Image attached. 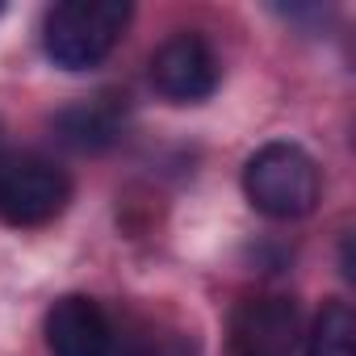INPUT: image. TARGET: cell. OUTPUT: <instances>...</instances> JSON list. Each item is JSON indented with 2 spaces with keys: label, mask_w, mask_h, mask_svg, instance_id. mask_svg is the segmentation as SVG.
<instances>
[{
  "label": "cell",
  "mask_w": 356,
  "mask_h": 356,
  "mask_svg": "<svg viewBox=\"0 0 356 356\" xmlns=\"http://www.w3.org/2000/svg\"><path fill=\"white\" fill-rule=\"evenodd\" d=\"M243 193L256 214L273 222L306 218L323 197V172L314 155L289 138H273L243 163Z\"/></svg>",
  "instance_id": "6da1fadb"
},
{
  "label": "cell",
  "mask_w": 356,
  "mask_h": 356,
  "mask_svg": "<svg viewBox=\"0 0 356 356\" xmlns=\"http://www.w3.org/2000/svg\"><path fill=\"white\" fill-rule=\"evenodd\" d=\"M130 17L126 0H59L42 17V51L63 72H88L113 55Z\"/></svg>",
  "instance_id": "7a4b0ae2"
},
{
  "label": "cell",
  "mask_w": 356,
  "mask_h": 356,
  "mask_svg": "<svg viewBox=\"0 0 356 356\" xmlns=\"http://www.w3.org/2000/svg\"><path fill=\"white\" fill-rule=\"evenodd\" d=\"M72 202V176L34 151L0 155V222L5 227H47Z\"/></svg>",
  "instance_id": "3957f363"
},
{
  "label": "cell",
  "mask_w": 356,
  "mask_h": 356,
  "mask_svg": "<svg viewBox=\"0 0 356 356\" xmlns=\"http://www.w3.org/2000/svg\"><path fill=\"white\" fill-rule=\"evenodd\" d=\"M231 356H298L302 348V310L285 293H256L231 310L227 327Z\"/></svg>",
  "instance_id": "277c9868"
},
{
  "label": "cell",
  "mask_w": 356,
  "mask_h": 356,
  "mask_svg": "<svg viewBox=\"0 0 356 356\" xmlns=\"http://www.w3.org/2000/svg\"><path fill=\"white\" fill-rule=\"evenodd\" d=\"M151 84L163 101L172 105H197V101H210L218 80H222V67H218V55L214 47L193 34V30H181L155 47L151 55Z\"/></svg>",
  "instance_id": "5b68a950"
},
{
  "label": "cell",
  "mask_w": 356,
  "mask_h": 356,
  "mask_svg": "<svg viewBox=\"0 0 356 356\" xmlns=\"http://www.w3.org/2000/svg\"><path fill=\"white\" fill-rule=\"evenodd\" d=\"M51 356H113V323L88 293H63L47 310Z\"/></svg>",
  "instance_id": "8992f818"
},
{
  "label": "cell",
  "mask_w": 356,
  "mask_h": 356,
  "mask_svg": "<svg viewBox=\"0 0 356 356\" xmlns=\"http://www.w3.org/2000/svg\"><path fill=\"white\" fill-rule=\"evenodd\" d=\"M51 130H55V138L63 147H72L80 155H101V151H109L122 138V130H126V105H122V97H109V92L84 97V101L59 109L55 122H51Z\"/></svg>",
  "instance_id": "52a82bcc"
},
{
  "label": "cell",
  "mask_w": 356,
  "mask_h": 356,
  "mask_svg": "<svg viewBox=\"0 0 356 356\" xmlns=\"http://www.w3.org/2000/svg\"><path fill=\"white\" fill-rule=\"evenodd\" d=\"M302 356H356V310L339 298L323 302V310L310 323Z\"/></svg>",
  "instance_id": "ba28073f"
},
{
  "label": "cell",
  "mask_w": 356,
  "mask_h": 356,
  "mask_svg": "<svg viewBox=\"0 0 356 356\" xmlns=\"http://www.w3.org/2000/svg\"><path fill=\"white\" fill-rule=\"evenodd\" d=\"M122 356H197V352L189 335L168 331V335H138L134 343L122 348Z\"/></svg>",
  "instance_id": "9c48e42d"
},
{
  "label": "cell",
  "mask_w": 356,
  "mask_h": 356,
  "mask_svg": "<svg viewBox=\"0 0 356 356\" xmlns=\"http://www.w3.org/2000/svg\"><path fill=\"white\" fill-rule=\"evenodd\" d=\"M0 143H5V130H0Z\"/></svg>",
  "instance_id": "30bf717a"
},
{
  "label": "cell",
  "mask_w": 356,
  "mask_h": 356,
  "mask_svg": "<svg viewBox=\"0 0 356 356\" xmlns=\"http://www.w3.org/2000/svg\"><path fill=\"white\" fill-rule=\"evenodd\" d=\"M0 13H5V5H0Z\"/></svg>",
  "instance_id": "8fae6325"
}]
</instances>
